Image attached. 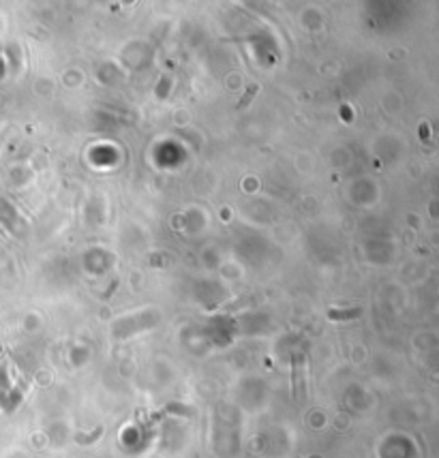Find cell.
<instances>
[{
	"instance_id": "obj_1",
	"label": "cell",
	"mask_w": 439,
	"mask_h": 458,
	"mask_svg": "<svg viewBox=\"0 0 439 458\" xmlns=\"http://www.w3.org/2000/svg\"><path fill=\"white\" fill-rule=\"evenodd\" d=\"M255 92H257V86H253V88H251V90L247 92V97H244L242 101L238 103V107H244V105H247V101H249V99H253V95H255Z\"/></svg>"
}]
</instances>
